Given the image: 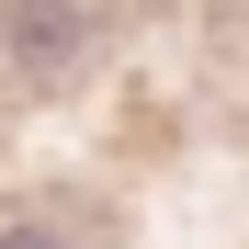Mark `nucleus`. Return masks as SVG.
Returning a JSON list of instances; mask_svg holds the SVG:
<instances>
[{
    "mask_svg": "<svg viewBox=\"0 0 249 249\" xmlns=\"http://www.w3.org/2000/svg\"><path fill=\"white\" fill-rule=\"evenodd\" d=\"M0 249H68L57 227H0Z\"/></svg>",
    "mask_w": 249,
    "mask_h": 249,
    "instance_id": "f257e3e1",
    "label": "nucleus"
}]
</instances>
